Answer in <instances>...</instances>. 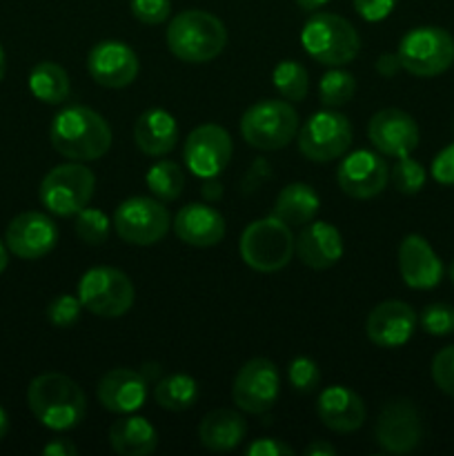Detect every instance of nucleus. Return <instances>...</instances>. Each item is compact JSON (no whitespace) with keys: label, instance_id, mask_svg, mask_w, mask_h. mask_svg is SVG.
<instances>
[{"label":"nucleus","instance_id":"f257e3e1","mask_svg":"<svg viewBox=\"0 0 454 456\" xmlns=\"http://www.w3.org/2000/svg\"><path fill=\"white\" fill-rule=\"evenodd\" d=\"M53 150L76 163H87L105 156L111 147V129L101 114L83 105L58 111L49 129Z\"/></svg>","mask_w":454,"mask_h":456},{"label":"nucleus","instance_id":"f03ea898","mask_svg":"<svg viewBox=\"0 0 454 456\" xmlns=\"http://www.w3.org/2000/svg\"><path fill=\"white\" fill-rule=\"evenodd\" d=\"M27 403L31 414L45 428L56 432L78 426L87 412V396L74 379L61 372H47L36 377L27 390Z\"/></svg>","mask_w":454,"mask_h":456},{"label":"nucleus","instance_id":"7ed1b4c3","mask_svg":"<svg viewBox=\"0 0 454 456\" xmlns=\"http://www.w3.org/2000/svg\"><path fill=\"white\" fill-rule=\"evenodd\" d=\"M227 45V29L214 13L187 9L174 16L167 27V47L185 62H207L221 56Z\"/></svg>","mask_w":454,"mask_h":456},{"label":"nucleus","instance_id":"20e7f679","mask_svg":"<svg viewBox=\"0 0 454 456\" xmlns=\"http://www.w3.org/2000/svg\"><path fill=\"white\" fill-rule=\"evenodd\" d=\"M301 43L316 62L341 67L361 52V38L352 22L336 13H314L301 31Z\"/></svg>","mask_w":454,"mask_h":456},{"label":"nucleus","instance_id":"39448f33","mask_svg":"<svg viewBox=\"0 0 454 456\" xmlns=\"http://www.w3.org/2000/svg\"><path fill=\"white\" fill-rule=\"evenodd\" d=\"M240 256L256 272H279L292 261L296 240L288 223L276 216L258 218L240 236Z\"/></svg>","mask_w":454,"mask_h":456},{"label":"nucleus","instance_id":"423d86ee","mask_svg":"<svg viewBox=\"0 0 454 456\" xmlns=\"http://www.w3.org/2000/svg\"><path fill=\"white\" fill-rule=\"evenodd\" d=\"M298 132V114L285 101H261L240 118V134L256 150L274 151L292 142Z\"/></svg>","mask_w":454,"mask_h":456},{"label":"nucleus","instance_id":"0eeeda50","mask_svg":"<svg viewBox=\"0 0 454 456\" xmlns=\"http://www.w3.org/2000/svg\"><path fill=\"white\" fill-rule=\"evenodd\" d=\"M396 53L405 71L430 78L454 65V38L441 27H417L401 38Z\"/></svg>","mask_w":454,"mask_h":456},{"label":"nucleus","instance_id":"6e6552de","mask_svg":"<svg viewBox=\"0 0 454 456\" xmlns=\"http://www.w3.org/2000/svg\"><path fill=\"white\" fill-rule=\"evenodd\" d=\"M134 283L116 267H92L78 283V298L85 310L102 319H118L134 305Z\"/></svg>","mask_w":454,"mask_h":456},{"label":"nucleus","instance_id":"1a4fd4ad","mask_svg":"<svg viewBox=\"0 0 454 456\" xmlns=\"http://www.w3.org/2000/svg\"><path fill=\"white\" fill-rule=\"evenodd\" d=\"M96 187V176L80 163H67L53 167L40 183V200L58 216H74L87 208Z\"/></svg>","mask_w":454,"mask_h":456},{"label":"nucleus","instance_id":"9d476101","mask_svg":"<svg viewBox=\"0 0 454 456\" xmlns=\"http://www.w3.org/2000/svg\"><path fill=\"white\" fill-rule=\"evenodd\" d=\"M114 230L129 245H154L172 227V216L160 200L134 196L123 200L114 212Z\"/></svg>","mask_w":454,"mask_h":456},{"label":"nucleus","instance_id":"9b49d317","mask_svg":"<svg viewBox=\"0 0 454 456\" xmlns=\"http://www.w3.org/2000/svg\"><path fill=\"white\" fill-rule=\"evenodd\" d=\"M352 145V125L334 110L310 116L298 134V147L305 159L314 163H329L345 154Z\"/></svg>","mask_w":454,"mask_h":456},{"label":"nucleus","instance_id":"f8f14e48","mask_svg":"<svg viewBox=\"0 0 454 456\" xmlns=\"http://www.w3.org/2000/svg\"><path fill=\"white\" fill-rule=\"evenodd\" d=\"M279 370L267 359H252L239 370L231 386V396L240 410L249 414H265L279 401Z\"/></svg>","mask_w":454,"mask_h":456},{"label":"nucleus","instance_id":"ddd939ff","mask_svg":"<svg viewBox=\"0 0 454 456\" xmlns=\"http://www.w3.org/2000/svg\"><path fill=\"white\" fill-rule=\"evenodd\" d=\"M421 414L409 401L396 399L383 408L377 421V441L385 452L408 454L421 444Z\"/></svg>","mask_w":454,"mask_h":456},{"label":"nucleus","instance_id":"4468645a","mask_svg":"<svg viewBox=\"0 0 454 456\" xmlns=\"http://www.w3.org/2000/svg\"><path fill=\"white\" fill-rule=\"evenodd\" d=\"M185 163L200 178H214L231 159V138L218 125H200L185 141Z\"/></svg>","mask_w":454,"mask_h":456},{"label":"nucleus","instance_id":"2eb2a0df","mask_svg":"<svg viewBox=\"0 0 454 456\" xmlns=\"http://www.w3.org/2000/svg\"><path fill=\"white\" fill-rule=\"evenodd\" d=\"M4 243L16 256L36 261L52 252L58 243V227L47 214L22 212L9 223Z\"/></svg>","mask_w":454,"mask_h":456},{"label":"nucleus","instance_id":"dca6fc26","mask_svg":"<svg viewBox=\"0 0 454 456\" xmlns=\"http://www.w3.org/2000/svg\"><path fill=\"white\" fill-rule=\"evenodd\" d=\"M87 67L98 85L109 89H123L136 80L141 62L129 45L118 43V40H105L89 52Z\"/></svg>","mask_w":454,"mask_h":456},{"label":"nucleus","instance_id":"f3484780","mask_svg":"<svg viewBox=\"0 0 454 456\" xmlns=\"http://www.w3.org/2000/svg\"><path fill=\"white\" fill-rule=\"evenodd\" d=\"M387 163L381 154L359 150L345 156L338 167V185L352 199H372L378 196L387 185Z\"/></svg>","mask_w":454,"mask_h":456},{"label":"nucleus","instance_id":"a211bd4d","mask_svg":"<svg viewBox=\"0 0 454 456\" xmlns=\"http://www.w3.org/2000/svg\"><path fill=\"white\" fill-rule=\"evenodd\" d=\"M369 141L381 154L403 159L409 156L418 145V125L408 111L396 110H381L369 120Z\"/></svg>","mask_w":454,"mask_h":456},{"label":"nucleus","instance_id":"6ab92c4d","mask_svg":"<svg viewBox=\"0 0 454 456\" xmlns=\"http://www.w3.org/2000/svg\"><path fill=\"white\" fill-rule=\"evenodd\" d=\"M417 330V312L403 301H385L369 312L365 321L368 338L378 347H401Z\"/></svg>","mask_w":454,"mask_h":456},{"label":"nucleus","instance_id":"aec40b11","mask_svg":"<svg viewBox=\"0 0 454 456\" xmlns=\"http://www.w3.org/2000/svg\"><path fill=\"white\" fill-rule=\"evenodd\" d=\"M147 381L142 372L114 368L98 381V401L114 414H132L145 405Z\"/></svg>","mask_w":454,"mask_h":456},{"label":"nucleus","instance_id":"412c9836","mask_svg":"<svg viewBox=\"0 0 454 456\" xmlns=\"http://www.w3.org/2000/svg\"><path fill=\"white\" fill-rule=\"evenodd\" d=\"M399 270L405 285L414 289H432L441 283L443 265L423 236L409 234L401 240Z\"/></svg>","mask_w":454,"mask_h":456},{"label":"nucleus","instance_id":"4be33fe9","mask_svg":"<svg viewBox=\"0 0 454 456\" xmlns=\"http://www.w3.org/2000/svg\"><path fill=\"white\" fill-rule=\"evenodd\" d=\"M316 412H319V419L325 428L341 432V435L359 430L365 423L363 399L350 387L343 386L325 387L319 396V403H316Z\"/></svg>","mask_w":454,"mask_h":456},{"label":"nucleus","instance_id":"5701e85b","mask_svg":"<svg viewBox=\"0 0 454 456\" xmlns=\"http://www.w3.org/2000/svg\"><path fill=\"white\" fill-rule=\"evenodd\" d=\"M174 232L191 248H214L225 236V218L209 205H185L174 218Z\"/></svg>","mask_w":454,"mask_h":456},{"label":"nucleus","instance_id":"b1692460","mask_svg":"<svg viewBox=\"0 0 454 456\" xmlns=\"http://www.w3.org/2000/svg\"><path fill=\"white\" fill-rule=\"evenodd\" d=\"M296 252L301 261L312 270L334 267L343 256V239L334 225L325 221H310L303 225L296 240Z\"/></svg>","mask_w":454,"mask_h":456},{"label":"nucleus","instance_id":"393cba45","mask_svg":"<svg viewBox=\"0 0 454 456\" xmlns=\"http://www.w3.org/2000/svg\"><path fill=\"white\" fill-rule=\"evenodd\" d=\"M138 150L145 156H165L178 141V125L169 111L147 110L134 127Z\"/></svg>","mask_w":454,"mask_h":456},{"label":"nucleus","instance_id":"a878e982","mask_svg":"<svg viewBox=\"0 0 454 456\" xmlns=\"http://www.w3.org/2000/svg\"><path fill=\"white\" fill-rule=\"evenodd\" d=\"M247 435V423L234 410H212L199 426V439L203 448L212 452H230Z\"/></svg>","mask_w":454,"mask_h":456},{"label":"nucleus","instance_id":"bb28decb","mask_svg":"<svg viewBox=\"0 0 454 456\" xmlns=\"http://www.w3.org/2000/svg\"><path fill=\"white\" fill-rule=\"evenodd\" d=\"M109 444L116 454L147 456L158 445V432L147 419L127 414L111 426Z\"/></svg>","mask_w":454,"mask_h":456},{"label":"nucleus","instance_id":"cd10ccee","mask_svg":"<svg viewBox=\"0 0 454 456\" xmlns=\"http://www.w3.org/2000/svg\"><path fill=\"white\" fill-rule=\"evenodd\" d=\"M319 205V196H316V191L307 183H292V185H288L279 194L272 216L280 218L289 227L307 225L310 221H314Z\"/></svg>","mask_w":454,"mask_h":456},{"label":"nucleus","instance_id":"c85d7f7f","mask_svg":"<svg viewBox=\"0 0 454 456\" xmlns=\"http://www.w3.org/2000/svg\"><path fill=\"white\" fill-rule=\"evenodd\" d=\"M29 89L40 102L61 105L69 96V76L58 62H38L29 74Z\"/></svg>","mask_w":454,"mask_h":456},{"label":"nucleus","instance_id":"c756f323","mask_svg":"<svg viewBox=\"0 0 454 456\" xmlns=\"http://www.w3.org/2000/svg\"><path fill=\"white\" fill-rule=\"evenodd\" d=\"M199 399V386L190 374H169L154 386V401L169 412H182Z\"/></svg>","mask_w":454,"mask_h":456},{"label":"nucleus","instance_id":"7c9ffc66","mask_svg":"<svg viewBox=\"0 0 454 456\" xmlns=\"http://www.w3.org/2000/svg\"><path fill=\"white\" fill-rule=\"evenodd\" d=\"M145 183L158 200H176L185 187V174L174 160H158L150 167Z\"/></svg>","mask_w":454,"mask_h":456},{"label":"nucleus","instance_id":"2f4dec72","mask_svg":"<svg viewBox=\"0 0 454 456\" xmlns=\"http://www.w3.org/2000/svg\"><path fill=\"white\" fill-rule=\"evenodd\" d=\"M272 80H274V87L279 89V94L285 98V101H292V102L305 101L307 89H310V78H307V71L301 62L296 61L279 62L274 74H272Z\"/></svg>","mask_w":454,"mask_h":456},{"label":"nucleus","instance_id":"473e14b6","mask_svg":"<svg viewBox=\"0 0 454 456\" xmlns=\"http://www.w3.org/2000/svg\"><path fill=\"white\" fill-rule=\"evenodd\" d=\"M356 92V80L354 76L350 74V71L345 69H329L328 74L320 78V87H319V94H320V102H323L325 107H341L345 105V102L352 101V96H354Z\"/></svg>","mask_w":454,"mask_h":456},{"label":"nucleus","instance_id":"72a5a7b5","mask_svg":"<svg viewBox=\"0 0 454 456\" xmlns=\"http://www.w3.org/2000/svg\"><path fill=\"white\" fill-rule=\"evenodd\" d=\"M111 223L101 209L83 208L76 214V234L87 245H102L109 236Z\"/></svg>","mask_w":454,"mask_h":456},{"label":"nucleus","instance_id":"f704fd0d","mask_svg":"<svg viewBox=\"0 0 454 456\" xmlns=\"http://www.w3.org/2000/svg\"><path fill=\"white\" fill-rule=\"evenodd\" d=\"M392 183H394V187L401 194H417L426 185V169H423L421 163L409 159V156H403L392 167Z\"/></svg>","mask_w":454,"mask_h":456},{"label":"nucleus","instance_id":"c9c22d12","mask_svg":"<svg viewBox=\"0 0 454 456\" xmlns=\"http://www.w3.org/2000/svg\"><path fill=\"white\" fill-rule=\"evenodd\" d=\"M421 325L432 337H445L454 332V307L448 303H432L423 310Z\"/></svg>","mask_w":454,"mask_h":456},{"label":"nucleus","instance_id":"e433bc0d","mask_svg":"<svg viewBox=\"0 0 454 456\" xmlns=\"http://www.w3.org/2000/svg\"><path fill=\"white\" fill-rule=\"evenodd\" d=\"M288 379L296 392H314L320 383V370L316 361L307 359V356H298L289 363Z\"/></svg>","mask_w":454,"mask_h":456},{"label":"nucleus","instance_id":"4c0bfd02","mask_svg":"<svg viewBox=\"0 0 454 456\" xmlns=\"http://www.w3.org/2000/svg\"><path fill=\"white\" fill-rule=\"evenodd\" d=\"M80 310H83V303L80 298L69 297V294H58L47 307V319L52 321L56 328H69L78 321Z\"/></svg>","mask_w":454,"mask_h":456},{"label":"nucleus","instance_id":"58836bf2","mask_svg":"<svg viewBox=\"0 0 454 456\" xmlns=\"http://www.w3.org/2000/svg\"><path fill=\"white\" fill-rule=\"evenodd\" d=\"M432 379L441 392L454 399V346L436 352L434 361H432Z\"/></svg>","mask_w":454,"mask_h":456},{"label":"nucleus","instance_id":"ea45409f","mask_svg":"<svg viewBox=\"0 0 454 456\" xmlns=\"http://www.w3.org/2000/svg\"><path fill=\"white\" fill-rule=\"evenodd\" d=\"M129 7L136 20L145 25H160L172 13V0H132Z\"/></svg>","mask_w":454,"mask_h":456},{"label":"nucleus","instance_id":"a19ab883","mask_svg":"<svg viewBox=\"0 0 454 456\" xmlns=\"http://www.w3.org/2000/svg\"><path fill=\"white\" fill-rule=\"evenodd\" d=\"M396 0H354V9L368 22H381L394 12Z\"/></svg>","mask_w":454,"mask_h":456},{"label":"nucleus","instance_id":"79ce46f5","mask_svg":"<svg viewBox=\"0 0 454 456\" xmlns=\"http://www.w3.org/2000/svg\"><path fill=\"white\" fill-rule=\"evenodd\" d=\"M432 176L441 185H454V142L436 154L432 163Z\"/></svg>","mask_w":454,"mask_h":456},{"label":"nucleus","instance_id":"37998d69","mask_svg":"<svg viewBox=\"0 0 454 456\" xmlns=\"http://www.w3.org/2000/svg\"><path fill=\"white\" fill-rule=\"evenodd\" d=\"M249 456H292L294 450L279 439H258L247 448Z\"/></svg>","mask_w":454,"mask_h":456},{"label":"nucleus","instance_id":"c03bdc74","mask_svg":"<svg viewBox=\"0 0 454 456\" xmlns=\"http://www.w3.org/2000/svg\"><path fill=\"white\" fill-rule=\"evenodd\" d=\"M399 69H403V67H401L399 53H383L377 61V71L381 76H385V78L394 76Z\"/></svg>","mask_w":454,"mask_h":456},{"label":"nucleus","instance_id":"a18cd8bd","mask_svg":"<svg viewBox=\"0 0 454 456\" xmlns=\"http://www.w3.org/2000/svg\"><path fill=\"white\" fill-rule=\"evenodd\" d=\"M43 454H47V456H76V454H78V450H76V445L71 444V441L56 439V441H52V444L45 445Z\"/></svg>","mask_w":454,"mask_h":456},{"label":"nucleus","instance_id":"49530a36","mask_svg":"<svg viewBox=\"0 0 454 456\" xmlns=\"http://www.w3.org/2000/svg\"><path fill=\"white\" fill-rule=\"evenodd\" d=\"M336 454V448L328 441H314L312 445L305 448V456H334Z\"/></svg>","mask_w":454,"mask_h":456},{"label":"nucleus","instance_id":"de8ad7c7","mask_svg":"<svg viewBox=\"0 0 454 456\" xmlns=\"http://www.w3.org/2000/svg\"><path fill=\"white\" fill-rule=\"evenodd\" d=\"M221 183L216 181V176L214 178H205V185H203V196L207 200H216L221 199Z\"/></svg>","mask_w":454,"mask_h":456},{"label":"nucleus","instance_id":"09e8293b","mask_svg":"<svg viewBox=\"0 0 454 456\" xmlns=\"http://www.w3.org/2000/svg\"><path fill=\"white\" fill-rule=\"evenodd\" d=\"M328 3L329 0H296V4L303 12H319V9L325 7Z\"/></svg>","mask_w":454,"mask_h":456},{"label":"nucleus","instance_id":"8fccbe9b","mask_svg":"<svg viewBox=\"0 0 454 456\" xmlns=\"http://www.w3.org/2000/svg\"><path fill=\"white\" fill-rule=\"evenodd\" d=\"M7 430H9V419H7V412L3 410V405H0V441L4 439Z\"/></svg>","mask_w":454,"mask_h":456},{"label":"nucleus","instance_id":"3c124183","mask_svg":"<svg viewBox=\"0 0 454 456\" xmlns=\"http://www.w3.org/2000/svg\"><path fill=\"white\" fill-rule=\"evenodd\" d=\"M7 248H4L3 245V240H0V274H3L4 272V267H7Z\"/></svg>","mask_w":454,"mask_h":456},{"label":"nucleus","instance_id":"603ef678","mask_svg":"<svg viewBox=\"0 0 454 456\" xmlns=\"http://www.w3.org/2000/svg\"><path fill=\"white\" fill-rule=\"evenodd\" d=\"M4 71H7V58H4V52H3V47H0V80H3Z\"/></svg>","mask_w":454,"mask_h":456},{"label":"nucleus","instance_id":"864d4df0","mask_svg":"<svg viewBox=\"0 0 454 456\" xmlns=\"http://www.w3.org/2000/svg\"><path fill=\"white\" fill-rule=\"evenodd\" d=\"M450 279H452V283H454V261H452V265H450Z\"/></svg>","mask_w":454,"mask_h":456}]
</instances>
